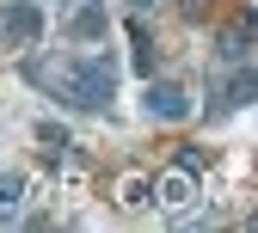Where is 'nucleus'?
<instances>
[{
	"instance_id": "8",
	"label": "nucleus",
	"mask_w": 258,
	"mask_h": 233,
	"mask_svg": "<svg viewBox=\"0 0 258 233\" xmlns=\"http://www.w3.org/2000/svg\"><path fill=\"white\" fill-rule=\"evenodd\" d=\"M25 209V178L19 172H0V221H13Z\"/></svg>"
},
{
	"instance_id": "14",
	"label": "nucleus",
	"mask_w": 258,
	"mask_h": 233,
	"mask_svg": "<svg viewBox=\"0 0 258 233\" xmlns=\"http://www.w3.org/2000/svg\"><path fill=\"white\" fill-rule=\"evenodd\" d=\"M129 7H136V13H148V7H154V0H129Z\"/></svg>"
},
{
	"instance_id": "12",
	"label": "nucleus",
	"mask_w": 258,
	"mask_h": 233,
	"mask_svg": "<svg viewBox=\"0 0 258 233\" xmlns=\"http://www.w3.org/2000/svg\"><path fill=\"white\" fill-rule=\"evenodd\" d=\"M172 166H184V172H203V153H197V147H178V160H172Z\"/></svg>"
},
{
	"instance_id": "11",
	"label": "nucleus",
	"mask_w": 258,
	"mask_h": 233,
	"mask_svg": "<svg viewBox=\"0 0 258 233\" xmlns=\"http://www.w3.org/2000/svg\"><path fill=\"white\" fill-rule=\"evenodd\" d=\"M129 37H136V68H142V74H154V43H148V31L136 25Z\"/></svg>"
},
{
	"instance_id": "1",
	"label": "nucleus",
	"mask_w": 258,
	"mask_h": 233,
	"mask_svg": "<svg viewBox=\"0 0 258 233\" xmlns=\"http://www.w3.org/2000/svg\"><path fill=\"white\" fill-rule=\"evenodd\" d=\"M37 80L55 86L61 105H74V111H105L111 105V92H117V61L111 55H80V61H61V68H31Z\"/></svg>"
},
{
	"instance_id": "7",
	"label": "nucleus",
	"mask_w": 258,
	"mask_h": 233,
	"mask_svg": "<svg viewBox=\"0 0 258 233\" xmlns=\"http://www.w3.org/2000/svg\"><path fill=\"white\" fill-rule=\"evenodd\" d=\"M105 25H111V13L99 7V0H80V13L68 19V37H74V43H99Z\"/></svg>"
},
{
	"instance_id": "3",
	"label": "nucleus",
	"mask_w": 258,
	"mask_h": 233,
	"mask_svg": "<svg viewBox=\"0 0 258 233\" xmlns=\"http://www.w3.org/2000/svg\"><path fill=\"white\" fill-rule=\"evenodd\" d=\"M154 203L160 209H190V203H197V172H184V166H172V172H160L154 178Z\"/></svg>"
},
{
	"instance_id": "4",
	"label": "nucleus",
	"mask_w": 258,
	"mask_h": 233,
	"mask_svg": "<svg viewBox=\"0 0 258 233\" xmlns=\"http://www.w3.org/2000/svg\"><path fill=\"white\" fill-rule=\"evenodd\" d=\"M0 31H7V43H19V49H31L43 37V13L31 7V0H13L7 13H0Z\"/></svg>"
},
{
	"instance_id": "13",
	"label": "nucleus",
	"mask_w": 258,
	"mask_h": 233,
	"mask_svg": "<svg viewBox=\"0 0 258 233\" xmlns=\"http://www.w3.org/2000/svg\"><path fill=\"white\" fill-rule=\"evenodd\" d=\"M209 7H215V0H178V13H184V19H203Z\"/></svg>"
},
{
	"instance_id": "2",
	"label": "nucleus",
	"mask_w": 258,
	"mask_h": 233,
	"mask_svg": "<svg viewBox=\"0 0 258 233\" xmlns=\"http://www.w3.org/2000/svg\"><path fill=\"white\" fill-rule=\"evenodd\" d=\"M142 105H148L154 123H184L190 117V92L178 80H148V98H142Z\"/></svg>"
},
{
	"instance_id": "5",
	"label": "nucleus",
	"mask_w": 258,
	"mask_h": 233,
	"mask_svg": "<svg viewBox=\"0 0 258 233\" xmlns=\"http://www.w3.org/2000/svg\"><path fill=\"white\" fill-rule=\"evenodd\" d=\"M252 25H258V13L246 7V19H240V25H228V31H221V43H215V55L228 61V68H240V61L252 55Z\"/></svg>"
},
{
	"instance_id": "9",
	"label": "nucleus",
	"mask_w": 258,
	"mask_h": 233,
	"mask_svg": "<svg viewBox=\"0 0 258 233\" xmlns=\"http://www.w3.org/2000/svg\"><path fill=\"white\" fill-rule=\"evenodd\" d=\"M148 190H154V178L123 172V178H117V203H123V209H142V203H148Z\"/></svg>"
},
{
	"instance_id": "6",
	"label": "nucleus",
	"mask_w": 258,
	"mask_h": 233,
	"mask_svg": "<svg viewBox=\"0 0 258 233\" xmlns=\"http://www.w3.org/2000/svg\"><path fill=\"white\" fill-rule=\"evenodd\" d=\"M252 98H258V68H252V61H240V68H234V80L221 86V105H215V117H221V111H246Z\"/></svg>"
},
{
	"instance_id": "10",
	"label": "nucleus",
	"mask_w": 258,
	"mask_h": 233,
	"mask_svg": "<svg viewBox=\"0 0 258 233\" xmlns=\"http://www.w3.org/2000/svg\"><path fill=\"white\" fill-rule=\"evenodd\" d=\"M37 141L49 153H61V147H68V129H61V123H37Z\"/></svg>"
}]
</instances>
